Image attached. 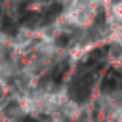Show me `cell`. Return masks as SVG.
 Segmentation results:
<instances>
[{
  "label": "cell",
  "mask_w": 122,
  "mask_h": 122,
  "mask_svg": "<svg viewBox=\"0 0 122 122\" xmlns=\"http://www.w3.org/2000/svg\"><path fill=\"white\" fill-rule=\"evenodd\" d=\"M101 67V63L93 69V71H86V72H78V76L72 80L71 88H69V95L76 101V103H84L88 101L90 93H92V86H93V74L95 71Z\"/></svg>",
  "instance_id": "obj_1"
},
{
  "label": "cell",
  "mask_w": 122,
  "mask_h": 122,
  "mask_svg": "<svg viewBox=\"0 0 122 122\" xmlns=\"http://www.w3.org/2000/svg\"><path fill=\"white\" fill-rule=\"evenodd\" d=\"M69 44V36L67 34H59L57 36V46H67Z\"/></svg>",
  "instance_id": "obj_6"
},
{
  "label": "cell",
  "mask_w": 122,
  "mask_h": 122,
  "mask_svg": "<svg viewBox=\"0 0 122 122\" xmlns=\"http://www.w3.org/2000/svg\"><path fill=\"white\" fill-rule=\"evenodd\" d=\"M67 69H69V63H67V61L59 63V65L53 69V72H51V82H53L55 86L63 82V78H65V74H67Z\"/></svg>",
  "instance_id": "obj_4"
},
{
  "label": "cell",
  "mask_w": 122,
  "mask_h": 122,
  "mask_svg": "<svg viewBox=\"0 0 122 122\" xmlns=\"http://www.w3.org/2000/svg\"><path fill=\"white\" fill-rule=\"evenodd\" d=\"M61 10H63V6H61V4H53V6H50V8L44 11V15H42V25L51 23V21L61 13Z\"/></svg>",
  "instance_id": "obj_3"
},
{
  "label": "cell",
  "mask_w": 122,
  "mask_h": 122,
  "mask_svg": "<svg viewBox=\"0 0 122 122\" xmlns=\"http://www.w3.org/2000/svg\"><path fill=\"white\" fill-rule=\"evenodd\" d=\"M2 30L6 32V34H10V36H15L17 34V23L11 19V17H4L2 19Z\"/></svg>",
  "instance_id": "obj_5"
},
{
  "label": "cell",
  "mask_w": 122,
  "mask_h": 122,
  "mask_svg": "<svg viewBox=\"0 0 122 122\" xmlns=\"http://www.w3.org/2000/svg\"><path fill=\"white\" fill-rule=\"evenodd\" d=\"M122 88V72L120 71H109L107 76L103 78L101 82V90L103 92H114V90H120Z\"/></svg>",
  "instance_id": "obj_2"
},
{
  "label": "cell",
  "mask_w": 122,
  "mask_h": 122,
  "mask_svg": "<svg viewBox=\"0 0 122 122\" xmlns=\"http://www.w3.org/2000/svg\"><path fill=\"white\" fill-rule=\"evenodd\" d=\"M17 122H38V120L32 118V116H25V118H21V120H17Z\"/></svg>",
  "instance_id": "obj_7"
}]
</instances>
